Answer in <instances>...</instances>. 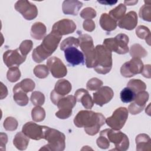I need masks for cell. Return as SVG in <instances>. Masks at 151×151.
<instances>
[{"label":"cell","instance_id":"cell-38","mask_svg":"<svg viewBox=\"0 0 151 151\" xmlns=\"http://www.w3.org/2000/svg\"><path fill=\"white\" fill-rule=\"evenodd\" d=\"M6 77L10 82L17 81L21 77V72L18 67L9 68L6 73Z\"/></svg>","mask_w":151,"mask_h":151},{"label":"cell","instance_id":"cell-43","mask_svg":"<svg viewBox=\"0 0 151 151\" xmlns=\"http://www.w3.org/2000/svg\"><path fill=\"white\" fill-rule=\"evenodd\" d=\"M81 18L86 19H91L96 17V11L91 7H87L83 9L80 14Z\"/></svg>","mask_w":151,"mask_h":151},{"label":"cell","instance_id":"cell-15","mask_svg":"<svg viewBox=\"0 0 151 151\" xmlns=\"http://www.w3.org/2000/svg\"><path fill=\"white\" fill-rule=\"evenodd\" d=\"M26 57L21 53L19 48L14 50H9L4 53L3 60L5 65L8 67L11 68L18 67L25 61Z\"/></svg>","mask_w":151,"mask_h":151},{"label":"cell","instance_id":"cell-25","mask_svg":"<svg viewBox=\"0 0 151 151\" xmlns=\"http://www.w3.org/2000/svg\"><path fill=\"white\" fill-rule=\"evenodd\" d=\"M46 27L41 22H36L31 27V35L35 40H41L44 39L46 34Z\"/></svg>","mask_w":151,"mask_h":151},{"label":"cell","instance_id":"cell-19","mask_svg":"<svg viewBox=\"0 0 151 151\" xmlns=\"http://www.w3.org/2000/svg\"><path fill=\"white\" fill-rule=\"evenodd\" d=\"M76 29V25L75 22L69 19L60 20L55 22L52 27V31H57L62 36L74 32Z\"/></svg>","mask_w":151,"mask_h":151},{"label":"cell","instance_id":"cell-5","mask_svg":"<svg viewBox=\"0 0 151 151\" xmlns=\"http://www.w3.org/2000/svg\"><path fill=\"white\" fill-rule=\"evenodd\" d=\"M78 35L79 45L84 55L86 65L87 68H94L96 63V49L93 38L90 35L81 32H78Z\"/></svg>","mask_w":151,"mask_h":151},{"label":"cell","instance_id":"cell-2","mask_svg":"<svg viewBox=\"0 0 151 151\" xmlns=\"http://www.w3.org/2000/svg\"><path fill=\"white\" fill-rule=\"evenodd\" d=\"M62 35L55 31L45 36L42 43L34 49L32 57L35 63H41L51 56L56 50L61 41Z\"/></svg>","mask_w":151,"mask_h":151},{"label":"cell","instance_id":"cell-45","mask_svg":"<svg viewBox=\"0 0 151 151\" xmlns=\"http://www.w3.org/2000/svg\"><path fill=\"white\" fill-rule=\"evenodd\" d=\"M83 27L85 31L88 32H91L94 30L96 25L94 21L92 19H86L83 22Z\"/></svg>","mask_w":151,"mask_h":151},{"label":"cell","instance_id":"cell-26","mask_svg":"<svg viewBox=\"0 0 151 151\" xmlns=\"http://www.w3.org/2000/svg\"><path fill=\"white\" fill-rule=\"evenodd\" d=\"M29 142V137L27 136L22 132L17 133L13 140L14 145L20 150H25L27 148Z\"/></svg>","mask_w":151,"mask_h":151},{"label":"cell","instance_id":"cell-32","mask_svg":"<svg viewBox=\"0 0 151 151\" xmlns=\"http://www.w3.org/2000/svg\"><path fill=\"white\" fill-rule=\"evenodd\" d=\"M136 35L140 39H144L149 45H150V31L144 25H139L136 29Z\"/></svg>","mask_w":151,"mask_h":151},{"label":"cell","instance_id":"cell-1","mask_svg":"<svg viewBox=\"0 0 151 151\" xmlns=\"http://www.w3.org/2000/svg\"><path fill=\"white\" fill-rule=\"evenodd\" d=\"M106 118L100 113L91 110H81L74 119V123L77 127H84L86 133L90 136L98 133L105 123Z\"/></svg>","mask_w":151,"mask_h":151},{"label":"cell","instance_id":"cell-21","mask_svg":"<svg viewBox=\"0 0 151 151\" xmlns=\"http://www.w3.org/2000/svg\"><path fill=\"white\" fill-rule=\"evenodd\" d=\"M74 94L77 101L80 102L85 109H91L93 107L94 101L87 90L79 88L75 92Z\"/></svg>","mask_w":151,"mask_h":151},{"label":"cell","instance_id":"cell-34","mask_svg":"<svg viewBox=\"0 0 151 151\" xmlns=\"http://www.w3.org/2000/svg\"><path fill=\"white\" fill-rule=\"evenodd\" d=\"M136 94L130 88L127 87H125L121 91L120 94L121 101L125 103L132 102L134 99Z\"/></svg>","mask_w":151,"mask_h":151},{"label":"cell","instance_id":"cell-48","mask_svg":"<svg viewBox=\"0 0 151 151\" xmlns=\"http://www.w3.org/2000/svg\"><path fill=\"white\" fill-rule=\"evenodd\" d=\"M8 90L5 86L1 82V99H3L7 96Z\"/></svg>","mask_w":151,"mask_h":151},{"label":"cell","instance_id":"cell-6","mask_svg":"<svg viewBox=\"0 0 151 151\" xmlns=\"http://www.w3.org/2000/svg\"><path fill=\"white\" fill-rule=\"evenodd\" d=\"M100 135L105 136L110 142L114 144V150L125 151L129 149V140L124 133L120 130L106 129L100 132Z\"/></svg>","mask_w":151,"mask_h":151},{"label":"cell","instance_id":"cell-47","mask_svg":"<svg viewBox=\"0 0 151 151\" xmlns=\"http://www.w3.org/2000/svg\"><path fill=\"white\" fill-rule=\"evenodd\" d=\"M1 150H4V149L5 150V145L8 141L7 135L5 133H1Z\"/></svg>","mask_w":151,"mask_h":151},{"label":"cell","instance_id":"cell-18","mask_svg":"<svg viewBox=\"0 0 151 151\" xmlns=\"http://www.w3.org/2000/svg\"><path fill=\"white\" fill-rule=\"evenodd\" d=\"M64 55L67 63L73 67L84 63L83 53L76 47L72 46L67 48L64 50Z\"/></svg>","mask_w":151,"mask_h":151},{"label":"cell","instance_id":"cell-16","mask_svg":"<svg viewBox=\"0 0 151 151\" xmlns=\"http://www.w3.org/2000/svg\"><path fill=\"white\" fill-rule=\"evenodd\" d=\"M149 93L145 91L137 93L134 99L128 107V111L134 115L140 113L145 109L146 102L149 100Z\"/></svg>","mask_w":151,"mask_h":151},{"label":"cell","instance_id":"cell-30","mask_svg":"<svg viewBox=\"0 0 151 151\" xmlns=\"http://www.w3.org/2000/svg\"><path fill=\"white\" fill-rule=\"evenodd\" d=\"M147 54V51L139 44H134L130 47V55L133 58H141L146 56Z\"/></svg>","mask_w":151,"mask_h":151},{"label":"cell","instance_id":"cell-10","mask_svg":"<svg viewBox=\"0 0 151 151\" xmlns=\"http://www.w3.org/2000/svg\"><path fill=\"white\" fill-rule=\"evenodd\" d=\"M143 63L140 58H132L130 61L124 63L120 68V73L124 77H132L142 73Z\"/></svg>","mask_w":151,"mask_h":151},{"label":"cell","instance_id":"cell-14","mask_svg":"<svg viewBox=\"0 0 151 151\" xmlns=\"http://www.w3.org/2000/svg\"><path fill=\"white\" fill-rule=\"evenodd\" d=\"M47 66L52 76L57 78L64 77L67 74L66 66L62 61L57 57H51L47 60Z\"/></svg>","mask_w":151,"mask_h":151},{"label":"cell","instance_id":"cell-3","mask_svg":"<svg viewBox=\"0 0 151 151\" xmlns=\"http://www.w3.org/2000/svg\"><path fill=\"white\" fill-rule=\"evenodd\" d=\"M95 49L96 63L94 69L99 74H106L112 68L111 52L103 45H97Z\"/></svg>","mask_w":151,"mask_h":151},{"label":"cell","instance_id":"cell-36","mask_svg":"<svg viewBox=\"0 0 151 151\" xmlns=\"http://www.w3.org/2000/svg\"><path fill=\"white\" fill-rule=\"evenodd\" d=\"M30 100L33 105L35 106H41L45 102V96L43 93L40 91H33L31 95Z\"/></svg>","mask_w":151,"mask_h":151},{"label":"cell","instance_id":"cell-50","mask_svg":"<svg viewBox=\"0 0 151 151\" xmlns=\"http://www.w3.org/2000/svg\"><path fill=\"white\" fill-rule=\"evenodd\" d=\"M124 4L130 6V5H134L136 4L138 2V1H124Z\"/></svg>","mask_w":151,"mask_h":151},{"label":"cell","instance_id":"cell-29","mask_svg":"<svg viewBox=\"0 0 151 151\" xmlns=\"http://www.w3.org/2000/svg\"><path fill=\"white\" fill-rule=\"evenodd\" d=\"M144 4L139 10V17L144 21L150 22L151 21V1H145Z\"/></svg>","mask_w":151,"mask_h":151},{"label":"cell","instance_id":"cell-40","mask_svg":"<svg viewBox=\"0 0 151 151\" xmlns=\"http://www.w3.org/2000/svg\"><path fill=\"white\" fill-rule=\"evenodd\" d=\"M17 120L12 117H8L4 122V127L6 130L14 131L18 127Z\"/></svg>","mask_w":151,"mask_h":151},{"label":"cell","instance_id":"cell-33","mask_svg":"<svg viewBox=\"0 0 151 151\" xmlns=\"http://www.w3.org/2000/svg\"><path fill=\"white\" fill-rule=\"evenodd\" d=\"M35 83L30 78H25L21 82L17 83L15 86L22 90L24 92L27 93L28 92L32 91L35 88Z\"/></svg>","mask_w":151,"mask_h":151},{"label":"cell","instance_id":"cell-46","mask_svg":"<svg viewBox=\"0 0 151 151\" xmlns=\"http://www.w3.org/2000/svg\"><path fill=\"white\" fill-rule=\"evenodd\" d=\"M141 74L145 77L150 78V77H151V76H150V64H147V65H144Z\"/></svg>","mask_w":151,"mask_h":151},{"label":"cell","instance_id":"cell-44","mask_svg":"<svg viewBox=\"0 0 151 151\" xmlns=\"http://www.w3.org/2000/svg\"><path fill=\"white\" fill-rule=\"evenodd\" d=\"M96 143L97 146L102 149H106L110 146V142L105 136L102 135H100V137L97 138Z\"/></svg>","mask_w":151,"mask_h":151},{"label":"cell","instance_id":"cell-22","mask_svg":"<svg viewBox=\"0 0 151 151\" xmlns=\"http://www.w3.org/2000/svg\"><path fill=\"white\" fill-rule=\"evenodd\" d=\"M83 3L76 0H66L63 2L62 9L64 14L77 15Z\"/></svg>","mask_w":151,"mask_h":151},{"label":"cell","instance_id":"cell-28","mask_svg":"<svg viewBox=\"0 0 151 151\" xmlns=\"http://www.w3.org/2000/svg\"><path fill=\"white\" fill-rule=\"evenodd\" d=\"M127 87L133 90L136 94L139 92L145 91L146 89V84L139 79H132L130 80L127 84Z\"/></svg>","mask_w":151,"mask_h":151},{"label":"cell","instance_id":"cell-39","mask_svg":"<svg viewBox=\"0 0 151 151\" xmlns=\"http://www.w3.org/2000/svg\"><path fill=\"white\" fill-rule=\"evenodd\" d=\"M34 74L39 78H45L49 74V70L45 65H38L34 68Z\"/></svg>","mask_w":151,"mask_h":151},{"label":"cell","instance_id":"cell-37","mask_svg":"<svg viewBox=\"0 0 151 151\" xmlns=\"http://www.w3.org/2000/svg\"><path fill=\"white\" fill-rule=\"evenodd\" d=\"M79 44L80 41L78 38H76L73 37H69L62 41L60 45V50L64 51L67 48L72 46L77 48L79 46Z\"/></svg>","mask_w":151,"mask_h":151},{"label":"cell","instance_id":"cell-24","mask_svg":"<svg viewBox=\"0 0 151 151\" xmlns=\"http://www.w3.org/2000/svg\"><path fill=\"white\" fill-rule=\"evenodd\" d=\"M99 22L102 29L108 32L114 30L117 25V22L106 13L101 14Z\"/></svg>","mask_w":151,"mask_h":151},{"label":"cell","instance_id":"cell-35","mask_svg":"<svg viewBox=\"0 0 151 151\" xmlns=\"http://www.w3.org/2000/svg\"><path fill=\"white\" fill-rule=\"evenodd\" d=\"M31 116L34 122H42L45 117V111L41 106H36L31 111Z\"/></svg>","mask_w":151,"mask_h":151},{"label":"cell","instance_id":"cell-17","mask_svg":"<svg viewBox=\"0 0 151 151\" xmlns=\"http://www.w3.org/2000/svg\"><path fill=\"white\" fill-rule=\"evenodd\" d=\"M113 96L114 92L113 90L108 86H103L93 93V100L96 104L101 107L108 103L113 99Z\"/></svg>","mask_w":151,"mask_h":151},{"label":"cell","instance_id":"cell-11","mask_svg":"<svg viewBox=\"0 0 151 151\" xmlns=\"http://www.w3.org/2000/svg\"><path fill=\"white\" fill-rule=\"evenodd\" d=\"M71 84L65 79H60L55 83L54 89L51 92V101L57 105L58 100L64 96L68 94L71 90Z\"/></svg>","mask_w":151,"mask_h":151},{"label":"cell","instance_id":"cell-31","mask_svg":"<svg viewBox=\"0 0 151 151\" xmlns=\"http://www.w3.org/2000/svg\"><path fill=\"white\" fill-rule=\"evenodd\" d=\"M126 11V5L123 4H120L116 8L110 11L109 15L117 22L125 15Z\"/></svg>","mask_w":151,"mask_h":151},{"label":"cell","instance_id":"cell-9","mask_svg":"<svg viewBox=\"0 0 151 151\" xmlns=\"http://www.w3.org/2000/svg\"><path fill=\"white\" fill-rule=\"evenodd\" d=\"M75 96L68 95L60 99L57 102V106L58 111L55 113V116L60 119H65L72 114V109L76 104Z\"/></svg>","mask_w":151,"mask_h":151},{"label":"cell","instance_id":"cell-20","mask_svg":"<svg viewBox=\"0 0 151 151\" xmlns=\"http://www.w3.org/2000/svg\"><path fill=\"white\" fill-rule=\"evenodd\" d=\"M137 21V15L136 12L130 11L118 21L117 25L120 28L132 30L136 28Z\"/></svg>","mask_w":151,"mask_h":151},{"label":"cell","instance_id":"cell-7","mask_svg":"<svg viewBox=\"0 0 151 151\" xmlns=\"http://www.w3.org/2000/svg\"><path fill=\"white\" fill-rule=\"evenodd\" d=\"M129 37L124 34H119L113 38H106L103 41V45L111 52L119 54H125L129 52Z\"/></svg>","mask_w":151,"mask_h":151},{"label":"cell","instance_id":"cell-41","mask_svg":"<svg viewBox=\"0 0 151 151\" xmlns=\"http://www.w3.org/2000/svg\"><path fill=\"white\" fill-rule=\"evenodd\" d=\"M33 47V43L31 40H26L23 41L18 48L19 50V51L21 53L25 56H27V55L31 51Z\"/></svg>","mask_w":151,"mask_h":151},{"label":"cell","instance_id":"cell-8","mask_svg":"<svg viewBox=\"0 0 151 151\" xmlns=\"http://www.w3.org/2000/svg\"><path fill=\"white\" fill-rule=\"evenodd\" d=\"M128 115V110L126 107H120L116 109L110 117L106 119L105 123L112 129L120 130L124 126Z\"/></svg>","mask_w":151,"mask_h":151},{"label":"cell","instance_id":"cell-4","mask_svg":"<svg viewBox=\"0 0 151 151\" xmlns=\"http://www.w3.org/2000/svg\"><path fill=\"white\" fill-rule=\"evenodd\" d=\"M44 139L48 142V144L41 147L40 150L62 151L65 146V136L60 131L47 127L44 133Z\"/></svg>","mask_w":151,"mask_h":151},{"label":"cell","instance_id":"cell-13","mask_svg":"<svg viewBox=\"0 0 151 151\" xmlns=\"http://www.w3.org/2000/svg\"><path fill=\"white\" fill-rule=\"evenodd\" d=\"M47 126H40L35 123L29 122L26 123L22 129V132L29 138L38 140L44 139V133Z\"/></svg>","mask_w":151,"mask_h":151},{"label":"cell","instance_id":"cell-49","mask_svg":"<svg viewBox=\"0 0 151 151\" xmlns=\"http://www.w3.org/2000/svg\"><path fill=\"white\" fill-rule=\"evenodd\" d=\"M98 2L102 4H105V5H112L113 4H115L117 3V1H97Z\"/></svg>","mask_w":151,"mask_h":151},{"label":"cell","instance_id":"cell-23","mask_svg":"<svg viewBox=\"0 0 151 151\" xmlns=\"http://www.w3.org/2000/svg\"><path fill=\"white\" fill-rule=\"evenodd\" d=\"M136 150L138 151H150L151 150V139L145 133L138 134L136 137Z\"/></svg>","mask_w":151,"mask_h":151},{"label":"cell","instance_id":"cell-12","mask_svg":"<svg viewBox=\"0 0 151 151\" xmlns=\"http://www.w3.org/2000/svg\"><path fill=\"white\" fill-rule=\"evenodd\" d=\"M15 9L27 20H32L38 15L37 6L28 1H18L15 4Z\"/></svg>","mask_w":151,"mask_h":151},{"label":"cell","instance_id":"cell-27","mask_svg":"<svg viewBox=\"0 0 151 151\" xmlns=\"http://www.w3.org/2000/svg\"><path fill=\"white\" fill-rule=\"evenodd\" d=\"M13 93L14 100L18 105L21 106H25L27 105L29 101V99L26 93L20 90L15 86L13 88Z\"/></svg>","mask_w":151,"mask_h":151},{"label":"cell","instance_id":"cell-42","mask_svg":"<svg viewBox=\"0 0 151 151\" xmlns=\"http://www.w3.org/2000/svg\"><path fill=\"white\" fill-rule=\"evenodd\" d=\"M103 84V83L101 80H100L97 78L94 77V78H91L87 81L86 84V87H87V89L91 91L97 90L99 88H100L102 86Z\"/></svg>","mask_w":151,"mask_h":151}]
</instances>
